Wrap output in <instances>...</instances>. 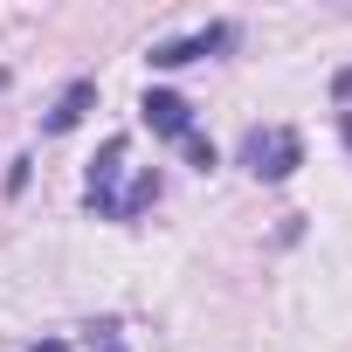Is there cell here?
<instances>
[{
    "label": "cell",
    "mask_w": 352,
    "mask_h": 352,
    "mask_svg": "<svg viewBox=\"0 0 352 352\" xmlns=\"http://www.w3.org/2000/svg\"><path fill=\"white\" fill-rule=\"evenodd\" d=\"M90 201H97V214L131 221L138 208H152V201H159V173H152V166H131V145H124V138H111V145H104V159L90 166Z\"/></svg>",
    "instance_id": "obj_1"
},
{
    "label": "cell",
    "mask_w": 352,
    "mask_h": 352,
    "mask_svg": "<svg viewBox=\"0 0 352 352\" xmlns=\"http://www.w3.org/2000/svg\"><path fill=\"white\" fill-rule=\"evenodd\" d=\"M242 166L256 173V180H290V173L304 166V138L290 124H263L242 138Z\"/></svg>",
    "instance_id": "obj_2"
},
{
    "label": "cell",
    "mask_w": 352,
    "mask_h": 352,
    "mask_svg": "<svg viewBox=\"0 0 352 352\" xmlns=\"http://www.w3.org/2000/svg\"><path fill=\"white\" fill-rule=\"evenodd\" d=\"M228 42H235V28H228V21H214V28H201V35L159 42V49H152V63H159V69H180V63H194V56H214V49H228Z\"/></svg>",
    "instance_id": "obj_3"
},
{
    "label": "cell",
    "mask_w": 352,
    "mask_h": 352,
    "mask_svg": "<svg viewBox=\"0 0 352 352\" xmlns=\"http://www.w3.org/2000/svg\"><path fill=\"white\" fill-rule=\"evenodd\" d=\"M138 111H145V124H152V131H166V138H180V145L194 138L187 97H173V90H145V104H138Z\"/></svg>",
    "instance_id": "obj_4"
},
{
    "label": "cell",
    "mask_w": 352,
    "mask_h": 352,
    "mask_svg": "<svg viewBox=\"0 0 352 352\" xmlns=\"http://www.w3.org/2000/svg\"><path fill=\"white\" fill-rule=\"evenodd\" d=\"M90 97H97L90 83H69V90L56 97V111H49V131H69V124H76V118L90 111Z\"/></svg>",
    "instance_id": "obj_5"
},
{
    "label": "cell",
    "mask_w": 352,
    "mask_h": 352,
    "mask_svg": "<svg viewBox=\"0 0 352 352\" xmlns=\"http://www.w3.org/2000/svg\"><path fill=\"white\" fill-rule=\"evenodd\" d=\"M331 97H338V104H352V69H345V76L331 83Z\"/></svg>",
    "instance_id": "obj_6"
},
{
    "label": "cell",
    "mask_w": 352,
    "mask_h": 352,
    "mask_svg": "<svg viewBox=\"0 0 352 352\" xmlns=\"http://www.w3.org/2000/svg\"><path fill=\"white\" fill-rule=\"evenodd\" d=\"M28 352H69V345H63V338H42V345H28Z\"/></svg>",
    "instance_id": "obj_7"
},
{
    "label": "cell",
    "mask_w": 352,
    "mask_h": 352,
    "mask_svg": "<svg viewBox=\"0 0 352 352\" xmlns=\"http://www.w3.org/2000/svg\"><path fill=\"white\" fill-rule=\"evenodd\" d=\"M345 138H352V118H345Z\"/></svg>",
    "instance_id": "obj_8"
}]
</instances>
